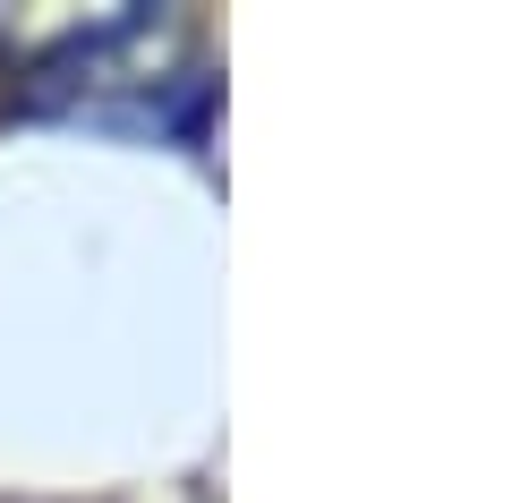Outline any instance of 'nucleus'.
<instances>
[{
  "label": "nucleus",
  "instance_id": "1",
  "mask_svg": "<svg viewBox=\"0 0 512 503\" xmlns=\"http://www.w3.org/2000/svg\"><path fill=\"white\" fill-rule=\"evenodd\" d=\"M26 111L35 120H86L120 137L205 145L214 128V77L171 9H120L103 26H77L26 69Z\"/></svg>",
  "mask_w": 512,
  "mask_h": 503
}]
</instances>
